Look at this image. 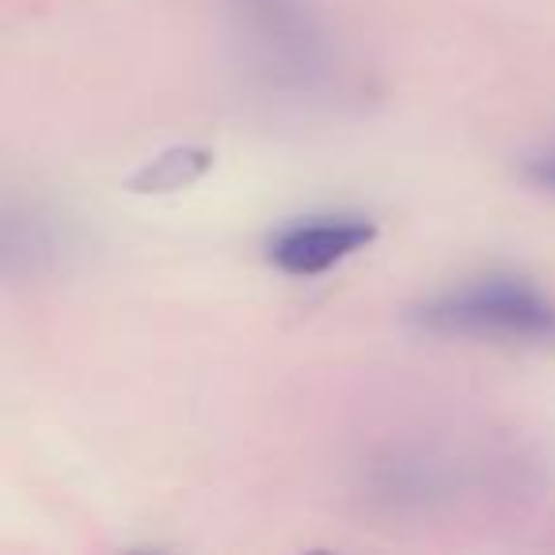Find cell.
Here are the masks:
<instances>
[{"mask_svg":"<svg viewBox=\"0 0 555 555\" xmlns=\"http://www.w3.org/2000/svg\"><path fill=\"white\" fill-rule=\"evenodd\" d=\"M214 168V153L202 145H171L145 160L130 176L133 194H176L183 186L198 183L206 171Z\"/></svg>","mask_w":555,"mask_h":555,"instance_id":"6","label":"cell"},{"mask_svg":"<svg viewBox=\"0 0 555 555\" xmlns=\"http://www.w3.org/2000/svg\"><path fill=\"white\" fill-rule=\"evenodd\" d=\"M224 39L262 92L312 100L335 77V47L312 0H221Z\"/></svg>","mask_w":555,"mask_h":555,"instance_id":"1","label":"cell"},{"mask_svg":"<svg viewBox=\"0 0 555 555\" xmlns=\"http://www.w3.org/2000/svg\"><path fill=\"white\" fill-rule=\"evenodd\" d=\"M411 324L441 339L555 347V297L514 270L468 278L411 309Z\"/></svg>","mask_w":555,"mask_h":555,"instance_id":"2","label":"cell"},{"mask_svg":"<svg viewBox=\"0 0 555 555\" xmlns=\"http://www.w3.org/2000/svg\"><path fill=\"white\" fill-rule=\"evenodd\" d=\"M65 247H69V236L54 214L39 206L9 209V221H4V270H9V278L42 274L62 259Z\"/></svg>","mask_w":555,"mask_h":555,"instance_id":"5","label":"cell"},{"mask_svg":"<svg viewBox=\"0 0 555 555\" xmlns=\"http://www.w3.org/2000/svg\"><path fill=\"white\" fill-rule=\"evenodd\" d=\"M476 487V464L434 441H403L370 456L362 499L385 517H434Z\"/></svg>","mask_w":555,"mask_h":555,"instance_id":"3","label":"cell"},{"mask_svg":"<svg viewBox=\"0 0 555 555\" xmlns=\"http://www.w3.org/2000/svg\"><path fill=\"white\" fill-rule=\"evenodd\" d=\"M377 240V221L365 214H312L282 224L267 240V262L289 278H317L365 251Z\"/></svg>","mask_w":555,"mask_h":555,"instance_id":"4","label":"cell"},{"mask_svg":"<svg viewBox=\"0 0 555 555\" xmlns=\"http://www.w3.org/2000/svg\"><path fill=\"white\" fill-rule=\"evenodd\" d=\"M525 179H529L532 186H540V191L555 194V145L525 160Z\"/></svg>","mask_w":555,"mask_h":555,"instance_id":"7","label":"cell"}]
</instances>
